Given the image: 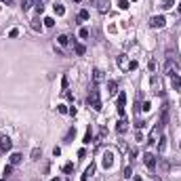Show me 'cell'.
Returning <instances> with one entry per match:
<instances>
[{
  "label": "cell",
  "instance_id": "cell-1",
  "mask_svg": "<svg viewBox=\"0 0 181 181\" xmlns=\"http://www.w3.org/2000/svg\"><path fill=\"white\" fill-rule=\"evenodd\" d=\"M89 105L93 107L95 112H99L101 110V97H99V89H97V84H93V89H90V93H89Z\"/></svg>",
  "mask_w": 181,
  "mask_h": 181
},
{
  "label": "cell",
  "instance_id": "cell-2",
  "mask_svg": "<svg viewBox=\"0 0 181 181\" xmlns=\"http://www.w3.org/2000/svg\"><path fill=\"white\" fill-rule=\"evenodd\" d=\"M167 25V19H164V15H156L150 19V28H164Z\"/></svg>",
  "mask_w": 181,
  "mask_h": 181
},
{
  "label": "cell",
  "instance_id": "cell-3",
  "mask_svg": "<svg viewBox=\"0 0 181 181\" xmlns=\"http://www.w3.org/2000/svg\"><path fill=\"white\" fill-rule=\"evenodd\" d=\"M143 162H145V167L150 168V171H154V168H156V156H154L152 152H145V154H143Z\"/></svg>",
  "mask_w": 181,
  "mask_h": 181
},
{
  "label": "cell",
  "instance_id": "cell-4",
  "mask_svg": "<svg viewBox=\"0 0 181 181\" xmlns=\"http://www.w3.org/2000/svg\"><path fill=\"white\" fill-rule=\"evenodd\" d=\"M175 68H177V61H175V57H171V55H168L167 65H164V74H167V76H173Z\"/></svg>",
  "mask_w": 181,
  "mask_h": 181
},
{
  "label": "cell",
  "instance_id": "cell-5",
  "mask_svg": "<svg viewBox=\"0 0 181 181\" xmlns=\"http://www.w3.org/2000/svg\"><path fill=\"white\" fill-rule=\"evenodd\" d=\"M152 89H154V93L156 95H164V90H162V82H160V78L158 76H152Z\"/></svg>",
  "mask_w": 181,
  "mask_h": 181
},
{
  "label": "cell",
  "instance_id": "cell-6",
  "mask_svg": "<svg viewBox=\"0 0 181 181\" xmlns=\"http://www.w3.org/2000/svg\"><path fill=\"white\" fill-rule=\"evenodd\" d=\"M124 103H126V95H124V93H120V95H118V101H116V105H118V116H120V118H124Z\"/></svg>",
  "mask_w": 181,
  "mask_h": 181
},
{
  "label": "cell",
  "instance_id": "cell-7",
  "mask_svg": "<svg viewBox=\"0 0 181 181\" xmlns=\"http://www.w3.org/2000/svg\"><path fill=\"white\" fill-rule=\"evenodd\" d=\"M101 164H103L105 171H107V168H112V164H114V154H112V152H105V154H103V160H101Z\"/></svg>",
  "mask_w": 181,
  "mask_h": 181
},
{
  "label": "cell",
  "instance_id": "cell-8",
  "mask_svg": "<svg viewBox=\"0 0 181 181\" xmlns=\"http://www.w3.org/2000/svg\"><path fill=\"white\" fill-rule=\"evenodd\" d=\"M126 129H129V122H126V116H124V118L118 120V124H116V133L122 135V133H126Z\"/></svg>",
  "mask_w": 181,
  "mask_h": 181
},
{
  "label": "cell",
  "instance_id": "cell-9",
  "mask_svg": "<svg viewBox=\"0 0 181 181\" xmlns=\"http://www.w3.org/2000/svg\"><path fill=\"white\" fill-rule=\"evenodd\" d=\"M11 147H13V141L8 139V137H2V139H0V152H8Z\"/></svg>",
  "mask_w": 181,
  "mask_h": 181
},
{
  "label": "cell",
  "instance_id": "cell-10",
  "mask_svg": "<svg viewBox=\"0 0 181 181\" xmlns=\"http://www.w3.org/2000/svg\"><path fill=\"white\" fill-rule=\"evenodd\" d=\"M99 82H103V72L99 68H95L93 70V84H99Z\"/></svg>",
  "mask_w": 181,
  "mask_h": 181
},
{
  "label": "cell",
  "instance_id": "cell-11",
  "mask_svg": "<svg viewBox=\"0 0 181 181\" xmlns=\"http://www.w3.org/2000/svg\"><path fill=\"white\" fill-rule=\"evenodd\" d=\"M95 168H97V167H95V162H90L89 167H86V171H84V175H82V181H89L90 175H95Z\"/></svg>",
  "mask_w": 181,
  "mask_h": 181
},
{
  "label": "cell",
  "instance_id": "cell-12",
  "mask_svg": "<svg viewBox=\"0 0 181 181\" xmlns=\"http://www.w3.org/2000/svg\"><path fill=\"white\" fill-rule=\"evenodd\" d=\"M118 93V82L116 80H107V95H116Z\"/></svg>",
  "mask_w": 181,
  "mask_h": 181
},
{
  "label": "cell",
  "instance_id": "cell-13",
  "mask_svg": "<svg viewBox=\"0 0 181 181\" xmlns=\"http://www.w3.org/2000/svg\"><path fill=\"white\" fill-rule=\"evenodd\" d=\"M171 86H173L175 90L181 89V76L179 74H173V76H171Z\"/></svg>",
  "mask_w": 181,
  "mask_h": 181
},
{
  "label": "cell",
  "instance_id": "cell-14",
  "mask_svg": "<svg viewBox=\"0 0 181 181\" xmlns=\"http://www.w3.org/2000/svg\"><path fill=\"white\" fill-rule=\"evenodd\" d=\"M34 7H36V13L42 15V13H44V7H47V0H36Z\"/></svg>",
  "mask_w": 181,
  "mask_h": 181
},
{
  "label": "cell",
  "instance_id": "cell-15",
  "mask_svg": "<svg viewBox=\"0 0 181 181\" xmlns=\"http://www.w3.org/2000/svg\"><path fill=\"white\" fill-rule=\"evenodd\" d=\"M158 133H160V129H158V126H154L152 133H150V139H147V143H156V139H158Z\"/></svg>",
  "mask_w": 181,
  "mask_h": 181
},
{
  "label": "cell",
  "instance_id": "cell-16",
  "mask_svg": "<svg viewBox=\"0 0 181 181\" xmlns=\"http://www.w3.org/2000/svg\"><path fill=\"white\" fill-rule=\"evenodd\" d=\"M93 4H95L101 13H105V8H107V0H93Z\"/></svg>",
  "mask_w": 181,
  "mask_h": 181
},
{
  "label": "cell",
  "instance_id": "cell-17",
  "mask_svg": "<svg viewBox=\"0 0 181 181\" xmlns=\"http://www.w3.org/2000/svg\"><path fill=\"white\" fill-rule=\"evenodd\" d=\"M23 160V156H21V154H11V164H13V167H17V164H19V162Z\"/></svg>",
  "mask_w": 181,
  "mask_h": 181
},
{
  "label": "cell",
  "instance_id": "cell-18",
  "mask_svg": "<svg viewBox=\"0 0 181 181\" xmlns=\"http://www.w3.org/2000/svg\"><path fill=\"white\" fill-rule=\"evenodd\" d=\"M53 11H55L57 17H63V15H65V7H63V4H55V7H53Z\"/></svg>",
  "mask_w": 181,
  "mask_h": 181
},
{
  "label": "cell",
  "instance_id": "cell-19",
  "mask_svg": "<svg viewBox=\"0 0 181 181\" xmlns=\"http://www.w3.org/2000/svg\"><path fill=\"white\" fill-rule=\"evenodd\" d=\"M89 17H90V13L86 11V8H82V11L78 13V21H89Z\"/></svg>",
  "mask_w": 181,
  "mask_h": 181
},
{
  "label": "cell",
  "instance_id": "cell-20",
  "mask_svg": "<svg viewBox=\"0 0 181 181\" xmlns=\"http://www.w3.org/2000/svg\"><path fill=\"white\" fill-rule=\"evenodd\" d=\"M57 42H59V47H65V44L70 42V36H68V34H61L59 38H57Z\"/></svg>",
  "mask_w": 181,
  "mask_h": 181
},
{
  "label": "cell",
  "instance_id": "cell-21",
  "mask_svg": "<svg viewBox=\"0 0 181 181\" xmlns=\"http://www.w3.org/2000/svg\"><path fill=\"white\" fill-rule=\"evenodd\" d=\"M32 30H34V32H40V30H42V23H40V19H38V17H36V19H32Z\"/></svg>",
  "mask_w": 181,
  "mask_h": 181
},
{
  "label": "cell",
  "instance_id": "cell-22",
  "mask_svg": "<svg viewBox=\"0 0 181 181\" xmlns=\"http://www.w3.org/2000/svg\"><path fill=\"white\" fill-rule=\"evenodd\" d=\"M40 156H42L40 147H34V150H32V160H40Z\"/></svg>",
  "mask_w": 181,
  "mask_h": 181
},
{
  "label": "cell",
  "instance_id": "cell-23",
  "mask_svg": "<svg viewBox=\"0 0 181 181\" xmlns=\"http://www.w3.org/2000/svg\"><path fill=\"white\" fill-rule=\"evenodd\" d=\"M167 150V137H160V141H158V152H164Z\"/></svg>",
  "mask_w": 181,
  "mask_h": 181
},
{
  "label": "cell",
  "instance_id": "cell-24",
  "mask_svg": "<svg viewBox=\"0 0 181 181\" xmlns=\"http://www.w3.org/2000/svg\"><path fill=\"white\" fill-rule=\"evenodd\" d=\"M74 51H76V55H84V53H86L84 44H74Z\"/></svg>",
  "mask_w": 181,
  "mask_h": 181
},
{
  "label": "cell",
  "instance_id": "cell-25",
  "mask_svg": "<svg viewBox=\"0 0 181 181\" xmlns=\"http://www.w3.org/2000/svg\"><path fill=\"white\" fill-rule=\"evenodd\" d=\"M72 171H74V162H65V164H63V173L70 175Z\"/></svg>",
  "mask_w": 181,
  "mask_h": 181
},
{
  "label": "cell",
  "instance_id": "cell-26",
  "mask_svg": "<svg viewBox=\"0 0 181 181\" xmlns=\"http://www.w3.org/2000/svg\"><path fill=\"white\" fill-rule=\"evenodd\" d=\"M42 23H44V28H53V25H55V19H53V17H47Z\"/></svg>",
  "mask_w": 181,
  "mask_h": 181
},
{
  "label": "cell",
  "instance_id": "cell-27",
  "mask_svg": "<svg viewBox=\"0 0 181 181\" xmlns=\"http://www.w3.org/2000/svg\"><path fill=\"white\" fill-rule=\"evenodd\" d=\"M30 7H32V0H21V8L23 11H28Z\"/></svg>",
  "mask_w": 181,
  "mask_h": 181
},
{
  "label": "cell",
  "instance_id": "cell-28",
  "mask_svg": "<svg viewBox=\"0 0 181 181\" xmlns=\"http://www.w3.org/2000/svg\"><path fill=\"white\" fill-rule=\"evenodd\" d=\"M78 36H80V38H89V30H86V28H80Z\"/></svg>",
  "mask_w": 181,
  "mask_h": 181
},
{
  "label": "cell",
  "instance_id": "cell-29",
  "mask_svg": "<svg viewBox=\"0 0 181 181\" xmlns=\"http://www.w3.org/2000/svg\"><path fill=\"white\" fill-rule=\"evenodd\" d=\"M162 8H173V0H162Z\"/></svg>",
  "mask_w": 181,
  "mask_h": 181
},
{
  "label": "cell",
  "instance_id": "cell-30",
  "mask_svg": "<svg viewBox=\"0 0 181 181\" xmlns=\"http://www.w3.org/2000/svg\"><path fill=\"white\" fill-rule=\"evenodd\" d=\"M74 135H76V129H70V131H68V135H65V141H70Z\"/></svg>",
  "mask_w": 181,
  "mask_h": 181
},
{
  "label": "cell",
  "instance_id": "cell-31",
  "mask_svg": "<svg viewBox=\"0 0 181 181\" xmlns=\"http://www.w3.org/2000/svg\"><path fill=\"white\" fill-rule=\"evenodd\" d=\"M90 139H93V133H90V129H89L86 135H84V143H90Z\"/></svg>",
  "mask_w": 181,
  "mask_h": 181
},
{
  "label": "cell",
  "instance_id": "cell-32",
  "mask_svg": "<svg viewBox=\"0 0 181 181\" xmlns=\"http://www.w3.org/2000/svg\"><path fill=\"white\" fill-rule=\"evenodd\" d=\"M11 173H13V164H7V167H4V177H8Z\"/></svg>",
  "mask_w": 181,
  "mask_h": 181
},
{
  "label": "cell",
  "instance_id": "cell-33",
  "mask_svg": "<svg viewBox=\"0 0 181 181\" xmlns=\"http://www.w3.org/2000/svg\"><path fill=\"white\" fill-rule=\"evenodd\" d=\"M124 177L129 179V177H133V167H126L124 168Z\"/></svg>",
  "mask_w": 181,
  "mask_h": 181
},
{
  "label": "cell",
  "instance_id": "cell-34",
  "mask_svg": "<svg viewBox=\"0 0 181 181\" xmlns=\"http://www.w3.org/2000/svg\"><path fill=\"white\" fill-rule=\"evenodd\" d=\"M57 112L59 114H68V105H57Z\"/></svg>",
  "mask_w": 181,
  "mask_h": 181
},
{
  "label": "cell",
  "instance_id": "cell-35",
  "mask_svg": "<svg viewBox=\"0 0 181 181\" xmlns=\"http://www.w3.org/2000/svg\"><path fill=\"white\" fill-rule=\"evenodd\" d=\"M141 110H143V112H150V110H152V103H150V101H143V107H141Z\"/></svg>",
  "mask_w": 181,
  "mask_h": 181
},
{
  "label": "cell",
  "instance_id": "cell-36",
  "mask_svg": "<svg viewBox=\"0 0 181 181\" xmlns=\"http://www.w3.org/2000/svg\"><path fill=\"white\" fill-rule=\"evenodd\" d=\"M118 7H120V8H129V0H120Z\"/></svg>",
  "mask_w": 181,
  "mask_h": 181
},
{
  "label": "cell",
  "instance_id": "cell-37",
  "mask_svg": "<svg viewBox=\"0 0 181 181\" xmlns=\"http://www.w3.org/2000/svg\"><path fill=\"white\" fill-rule=\"evenodd\" d=\"M8 36H11V38H17V36H19V30H11V32H8Z\"/></svg>",
  "mask_w": 181,
  "mask_h": 181
},
{
  "label": "cell",
  "instance_id": "cell-38",
  "mask_svg": "<svg viewBox=\"0 0 181 181\" xmlns=\"http://www.w3.org/2000/svg\"><path fill=\"white\" fill-rule=\"evenodd\" d=\"M137 68H139V63H137V61H131V63H129V70H137Z\"/></svg>",
  "mask_w": 181,
  "mask_h": 181
},
{
  "label": "cell",
  "instance_id": "cell-39",
  "mask_svg": "<svg viewBox=\"0 0 181 181\" xmlns=\"http://www.w3.org/2000/svg\"><path fill=\"white\" fill-rule=\"evenodd\" d=\"M118 65H120V68H124V55L118 57Z\"/></svg>",
  "mask_w": 181,
  "mask_h": 181
},
{
  "label": "cell",
  "instance_id": "cell-40",
  "mask_svg": "<svg viewBox=\"0 0 181 181\" xmlns=\"http://www.w3.org/2000/svg\"><path fill=\"white\" fill-rule=\"evenodd\" d=\"M143 124H145L143 120H137V122H135V126H137V129H143Z\"/></svg>",
  "mask_w": 181,
  "mask_h": 181
},
{
  "label": "cell",
  "instance_id": "cell-41",
  "mask_svg": "<svg viewBox=\"0 0 181 181\" xmlns=\"http://www.w3.org/2000/svg\"><path fill=\"white\" fill-rule=\"evenodd\" d=\"M2 2H4V4H13V0H2Z\"/></svg>",
  "mask_w": 181,
  "mask_h": 181
},
{
  "label": "cell",
  "instance_id": "cell-42",
  "mask_svg": "<svg viewBox=\"0 0 181 181\" xmlns=\"http://www.w3.org/2000/svg\"><path fill=\"white\" fill-rule=\"evenodd\" d=\"M133 181H143V179H141V177H135V179H133Z\"/></svg>",
  "mask_w": 181,
  "mask_h": 181
},
{
  "label": "cell",
  "instance_id": "cell-43",
  "mask_svg": "<svg viewBox=\"0 0 181 181\" xmlns=\"http://www.w3.org/2000/svg\"><path fill=\"white\" fill-rule=\"evenodd\" d=\"M51 181H61V179H59V177H53V179H51Z\"/></svg>",
  "mask_w": 181,
  "mask_h": 181
},
{
  "label": "cell",
  "instance_id": "cell-44",
  "mask_svg": "<svg viewBox=\"0 0 181 181\" xmlns=\"http://www.w3.org/2000/svg\"><path fill=\"white\" fill-rule=\"evenodd\" d=\"M74 2H80V0H74Z\"/></svg>",
  "mask_w": 181,
  "mask_h": 181
},
{
  "label": "cell",
  "instance_id": "cell-45",
  "mask_svg": "<svg viewBox=\"0 0 181 181\" xmlns=\"http://www.w3.org/2000/svg\"><path fill=\"white\" fill-rule=\"evenodd\" d=\"M133 2H137V0H133Z\"/></svg>",
  "mask_w": 181,
  "mask_h": 181
},
{
  "label": "cell",
  "instance_id": "cell-46",
  "mask_svg": "<svg viewBox=\"0 0 181 181\" xmlns=\"http://www.w3.org/2000/svg\"><path fill=\"white\" fill-rule=\"evenodd\" d=\"M179 11H181V7H179Z\"/></svg>",
  "mask_w": 181,
  "mask_h": 181
}]
</instances>
